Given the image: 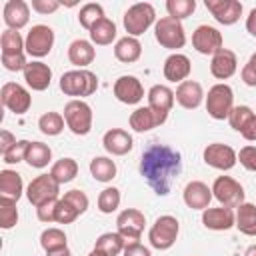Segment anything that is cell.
<instances>
[{
	"mask_svg": "<svg viewBox=\"0 0 256 256\" xmlns=\"http://www.w3.org/2000/svg\"><path fill=\"white\" fill-rule=\"evenodd\" d=\"M180 172L182 156L178 150L166 144H150L142 152L140 174L158 196H166L172 190V184L180 176Z\"/></svg>",
	"mask_w": 256,
	"mask_h": 256,
	"instance_id": "6da1fadb",
	"label": "cell"
},
{
	"mask_svg": "<svg viewBox=\"0 0 256 256\" xmlns=\"http://www.w3.org/2000/svg\"><path fill=\"white\" fill-rule=\"evenodd\" d=\"M60 90L64 96H74L82 100L84 96H92L98 90V76L90 70H68L60 76Z\"/></svg>",
	"mask_w": 256,
	"mask_h": 256,
	"instance_id": "7a4b0ae2",
	"label": "cell"
},
{
	"mask_svg": "<svg viewBox=\"0 0 256 256\" xmlns=\"http://www.w3.org/2000/svg\"><path fill=\"white\" fill-rule=\"evenodd\" d=\"M152 24H156V10L148 2H136L124 12V28L132 38L144 34Z\"/></svg>",
	"mask_w": 256,
	"mask_h": 256,
	"instance_id": "3957f363",
	"label": "cell"
},
{
	"mask_svg": "<svg viewBox=\"0 0 256 256\" xmlns=\"http://www.w3.org/2000/svg\"><path fill=\"white\" fill-rule=\"evenodd\" d=\"M178 232H180V224H178V220L174 216H170V214L158 216L156 222L148 230L150 246L156 248V250H168V248H172L176 244Z\"/></svg>",
	"mask_w": 256,
	"mask_h": 256,
	"instance_id": "277c9868",
	"label": "cell"
},
{
	"mask_svg": "<svg viewBox=\"0 0 256 256\" xmlns=\"http://www.w3.org/2000/svg\"><path fill=\"white\" fill-rule=\"evenodd\" d=\"M92 118H94V114H92V108H90L88 102L76 100V98L66 102V106H64V120H66V126L70 128L72 134L86 136L92 130Z\"/></svg>",
	"mask_w": 256,
	"mask_h": 256,
	"instance_id": "5b68a950",
	"label": "cell"
},
{
	"mask_svg": "<svg viewBox=\"0 0 256 256\" xmlns=\"http://www.w3.org/2000/svg\"><path fill=\"white\" fill-rule=\"evenodd\" d=\"M234 108V92L228 84L218 82L206 94V112L214 120H224Z\"/></svg>",
	"mask_w": 256,
	"mask_h": 256,
	"instance_id": "8992f818",
	"label": "cell"
},
{
	"mask_svg": "<svg viewBox=\"0 0 256 256\" xmlns=\"http://www.w3.org/2000/svg\"><path fill=\"white\" fill-rule=\"evenodd\" d=\"M154 36L156 42L168 50H178L186 44V32L182 22L170 16H164L154 24Z\"/></svg>",
	"mask_w": 256,
	"mask_h": 256,
	"instance_id": "52a82bcc",
	"label": "cell"
},
{
	"mask_svg": "<svg viewBox=\"0 0 256 256\" xmlns=\"http://www.w3.org/2000/svg\"><path fill=\"white\" fill-rule=\"evenodd\" d=\"M212 196L226 208H238L244 202V188L232 176H218L212 184Z\"/></svg>",
	"mask_w": 256,
	"mask_h": 256,
	"instance_id": "ba28073f",
	"label": "cell"
},
{
	"mask_svg": "<svg viewBox=\"0 0 256 256\" xmlns=\"http://www.w3.org/2000/svg\"><path fill=\"white\" fill-rule=\"evenodd\" d=\"M146 216L136 208H126L116 216V232L128 242H138L144 232Z\"/></svg>",
	"mask_w": 256,
	"mask_h": 256,
	"instance_id": "9c48e42d",
	"label": "cell"
},
{
	"mask_svg": "<svg viewBox=\"0 0 256 256\" xmlns=\"http://www.w3.org/2000/svg\"><path fill=\"white\" fill-rule=\"evenodd\" d=\"M24 46H26V54H30L34 58H42V56L50 54V50L54 46V30L46 24L32 26L24 38Z\"/></svg>",
	"mask_w": 256,
	"mask_h": 256,
	"instance_id": "30bf717a",
	"label": "cell"
},
{
	"mask_svg": "<svg viewBox=\"0 0 256 256\" xmlns=\"http://www.w3.org/2000/svg\"><path fill=\"white\" fill-rule=\"evenodd\" d=\"M58 194H60V184L50 174H40V176L32 178V182L26 188V198L36 208L48 200L58 198Z\"/></svg>",
	"mask_w": 256,
	"mask_h": 256,
	"instance_id": "8fae6325",
	"label": "cell"
},
{
	"mask_svg": "<svg viewBox=\"0 0 256 256\" xmlns=\"http://www.w3.org/2000/svg\"><path fill=\"white\" fill-rule=\"evenodd\" d=\"M224 40H222V34L218 28L214 26H208V24H202L198 26L194 32H192V46L196 52L204 54V56H214L218 50H222L224 46Z\"/></svg>",
	"mask_w": 256,
	"mask_h": 256,
	"instance_id": "7c38bea8",
	"label": "cell"
},
{
	"mask_svg": "<svg viewBox=\"0 0 256 256\" xmlns=\"http://www.w3.org/2000/svg\"><path fill=\"white\" fill-rule=\"evenodd\" d=\"M0 98H2V104L10 110V112H14V114H26L28 110H30V106H32V96H30V92L24 88V86H20V84H16V82H6L4 86H2V90H0Z\"/></svg>",
	"mask_w": 256,
	"mask_h": 256,
	"instance_id": "4fadbf2b",
	"label": "cell"
},
{
	"mask_svg": "<svg viewBox=\"0 0 256 256\" xmlns=\"http://www.w3.org/2000/svg\"><path fill=\"white\" fill-rule=\"evenodd\" d=\"M202 158L208 166L216 168V170H232L238 162V154L234 152V148H230L228 144H222V142H212L204 148L202 152Z\"/></svg>",
	"mask_w": 256,
	"mask_h": 256,
	"instance_id": "5bb4252c",
	"label": "cell"
},
{
	"mask_svg": "<svg viewBox=\"0 0 256 256\" xmlns=\"http://www.w3.org/2000/svg\"><path fill=\"white\" fill-rule=\"evenodd\" d=\"M204 4L208 12L214 16V20L224 26L236 24L242 16V4L238 0H206Z\"/></svg>",
	"mask_w": 256,
	"mask_h": 256,
	"instance_id": "9a60e30c",
	"label": "cell"
},
{
	"mask_svg": "<svg viewBox=\"0 0 256 256\" xmlns=\"http://www.w3.org/2000/svg\"><path fill=\"white\" fill-rule=\"evenodd\" d=\"M114 96L116 100H120L122 104H138L144 98V86L136 76L124 74L120 78H116L114 82Z\"/></svg>",
	"mask_w": 256,
	"mask_h": 256,
	"instance_id": "2e32d148",
	"label": "cell"
},
{
	"mask_svg": "<svg viewBox=\"0 0 256 256\" xmlns=\"http://www.w3.org/2000/svg\"><path fill=\"white\" fill-rule=\"evenodd\" d=\"M182 198H184V204L188 208L206 210V208H210V200L214 196H212V188H208V184H204L200 180H192V182H188L184 186Z\"/></svg>",
	"mask_w": 256,
	"mask_h": 256,
	"instance_id": "e0dca14e",
	"label": "cell"
},
{
	"mask_svg": "<svg viewBox=\"0 0 256 256\" xmlns=\"http://www.w3.org/2000/svg\"><path fill=\"white\" fill-rule=\"evenodd\" d=\"M202 224L208 230H230L236 224V214L232 212V208L226 206H218V208H206L202 210Z\"/></svg>",
	"mask_w": 256,
	"mask_h": 256,
	"instance_id": "ac0fdd59",
	"label": "cell"
},
{
	"mask_svg": "<svg viewBox=\"0 0 256 256\" xmlns=\"http://www.w3.org/2000/svg\"><path fill=\"white\" fill-rule=\"evenodd\" d=\"M236 70H238V58L228 48L218 50L210 60V74L218 80H226V78L234 76Z\"/></svg>",
	"mask_w": 256,
	"mask_h": 256,
	"instance_id": "d6986e66",
	"label": "cell"
},
{
	"mask_svg": "<svg viewBox=\"0 0 256 256\" xmlns=\"http://www.w3.org/2000/svg\"><path fill=\"white\" fill-rule=\"evenodd\" d=\"M164 78L168 82H184L190 72H192V64H190V58L186 54H180V52H174L170 54L166 60H164Z\"/></svg>",
	"mask_w": 256,
	"mask_h": 256,
	"instance_id": "ffe728a7",
	"label": "cell"
},
{
	"mask_svg": "<svg viewBox=\"0 0 256 256\" xmlns=\"http://www.w3.org/2000/svg\"><path fill=\"white\" fill-rule=\"evenodd\" d=\"M176 102V96H174V90H170L168 86L164 84H154L150 90H148V106L160 114L164 120L168 118V112L172 110Z\"/></svg>",
	"mask_w": 256,
	"mask_h": 256,
	"instance_id": "44dd1931",
	"label": "cell"
},
{
	"mask_svg": "<svg viewBox=\"0 0 256 256\" xmlns=\"http://www.w3.org/2000/svg\"><path fill=\"white\" fill-rule=\"evenodd\" d=\"M2 18H4V24L10 30H20L30 20V6L24 0H8L4 4Z\"/></svg>",
	"mask_w": 256,
	"mask_h": 256,
	"instance_id": "7402d4cb",
	"label": "cell"
},
{
	"mask_svg": "<svg viewBox=\"0 0 256 256\" xmlns=\"http://www.w3.org/2000/svg\"><path fill=\"white\" fill-rule=\"evenodd\" d=\"M174 96H176V102H178L182 108L194 110V108H198V106L202 104V100H204V90H202V84H200V82H196V80H184V82L178 84Z\"/></svg>",
	"mask_w": 256,
	"mask_h": 256,
	"instance_id": "603a6c76",
	"label": "cell"
},
{
	"mask_svg": "<svg viewBox=\"0 0 256 256\" xmlns=\"http://www.w3.org/2000/svg\"><path fill=\"white\" fill-rule=\"evenodd\" d=\"M24 80L26 84L36 90V92H42L50 86L52 82V70L48 64L40 62V60H34V62H28V66L24 68Z\"/></svg>",
	"mask_w": 256,
	"mask_h": 256,
	"instance_id": "cb8c5ba5",
	"label": "cell"
},
{
	"mask_svg": "<svg viewBox=\"0 0 256 256\" xmlns=\"http://www.w3.org/2000/svg\"><path fill=\"white\" fill-rule=\"evenodd\" d=\"M102 144H104V150L108 154H112V156H124L134 146L132 136L126 130H122V128H110L102 136Z\"/></svg>",
	"mask_w": 256,
	"mask_h": 256,
	"instance_id": "d4e9b609",
	"label": "cell"
},
{
	"mask_svg": "<svg viewBox=\"0 0 256 256\" xmlns=\"http://www.w3.org/2000/svg\"><path fill=\"white\" fill-rule=\"evenodd\" d=\"M96 58V48L90 40L78 38L68 46V60L70 64L78 66V70H84L88 64H92Z\"/></svg>",
	"mask_w": 256,
	"mask_h": 256,
	"instance_id": "484cf974",
	"label": "cell"
},
{
	"mask_svg": "<svg viewBox=\"0 0 256 256\" xmlns=\"http://www.w3.org/2000/svg\"><path fill=\"white\" fill-rule=\"evenodd\" d=\"M164 122L166 120L160 114H156L150 106H140L130 114V128L136 132H148V130H152Z\"/></svg>",
	"mask_w": 256,
	"mask_h": 256,
	"instance_id": "4316f807",
	"label": "cell"
},
{
	"mask_svg": "<svg viewBox=\"0 0 256 256\" xmlns=\"http://www.w3.org/2000/svg\"><path fill=\"white\" fill-rule=\"evenodd\" d=\"M24 192V184H22V176L16 170L4 168L0 170V196L10 198V200H20Z\"/></svg>",
	"mask_w": 256,
	"mask_h": 256,
	"instance_id": "83f0119b",
	"label": "cell"
},
{
	"mask_svg": "<svg viewBox=\"0 0 256 256\" xmlns=\"http://www.w3.org/2000/svg\"><path fill=\"white\" fill-rule=\"evenodd\" d=\"M114 56L116 60L124 62V64H132L142 56V44L138 38L132 36H124L114 44Z\"/></svg>",
	"mask_w": 256,
	"mask_h": 256,
	"instance_id": "f1b7e54d",
	"label": "cell"
},
{
	"mask_svg": "<svg viewBox=\"0 0 256 256\" xmlns=\"http://www.w3.org/2000/svg\"><path fill=\"white\" fill-rule=\"evenodd\" d=\"M242 234L246 236H256V204L252 202H242L236 212V224H234Z\"/></svg>",
	"mask_w": 256,
	"mask_h": 256,
	"instance_id": "f546056e",
	"label": "cell"
},
{
	"mask_svg": "<svg viewBox=\"0 0 256 256\" xmlns=\"http://www.w3.org/2000/svg\"><path fill=\"white\" fill-rule=\"evenodd\" d=\"M124 246H126V240L118 232H104L96 238L94 250L102 252L104 256H118L120 252H124Z\"/></svg>",
	"mask_w": 256,
	"mask_h": 256,
	"instance_id": "4dcf8cb0",
	"label": "cell"
},
{
	"mask_svg": "<svg viewBox=\"0 0 256 256\" xmlns=\"http://www.w3.org/2000/svg\"><path fill=\"white\" fill-rule=\"evenodd\" d=\"M114 38H116V24L106 16L90 28V42L92 44L108 46V44L114 42Z\"/></svg>",
	"mask_w": 256,
	"mask_h": 256,
	"instance_id": "1f68e13d",
	"label": "cell"
},
{
	"mask_svg": "<svg viewBox=\"0 0 256 256\" xmlns=\"http://www.w3.org/2000/svg\"><path fill=\"white\" fill-rule=\"evenodd\" d=\"M78 174V162L74 158H60L58 162L52 164L50 168V176L58 182V184H66L72 182Z\"/></svg>",
	"mask_w": 256,
	"mask_h": 256,
	"instance_id": "d6a6232c",
	"label": "cell"
},
{
	"mask_svg": "<svg viewBox=\"0 0 256 256\" xmlns=\"http://www.w3.org/2000/svg\"><path fill=\"white\" fill-rule=\"evenodd\" d=\"M90 174L98 182H112L116 176V164L106 156H96L90 160Z\"/></svg>",
	"mask_w": 256,
	"mask_h": 256,
	"instance_id": "836d02e7",
	"label": "cell"
},
{
	"mask_svg": "<svg viewBox=\"0 0 256 256\" xmlns=\"http://www.w3.org/2000/svg\"><path fill=\"white\" fill-rule=\"evenodd\" d=\"M0 48L4 56H14V54H24L26 46H24V38L20 36L18 30H10L6 28L0 36Z\"/></svg>",
	"mask_w": 256,
	"mask_h": 256,
	"instance_id": "e575fe53",
	"label": "cell"
},
{
	"mask_svg": "<svg viewBox=\"0 0 256 256\" xmlns=\"http://www.w3.org/2000/svg\"><path fill=\"white\" fill-rule=\"evenodd\" d=\"M50 160H52V150H50L48 144H44V142H30L28 154H26V162L32 168H44V166H48Z\"/></svg>",
	"mask_w": 256,
	"mask_h": 256,
	"instance_id": "d590c367",
	"label": "cell"
},
{
	"mask_svg": "<svg viewBox=\"0 0 256 256\" xmlns=\"http://www.w3.org/2000/svg\"><path fill=\"white\" fill-rule=\"evenodd\" d=\"M64 124H66V120L60 112H44L38 118V128L46 136H58L64 130Z\"/></svg>",
	"mask_w": 256,
	"mask_h": 256,
	"instance_id": "8d00e7d4",
	"label": "cell"
},
{
	"mask_svg": "<svg viewBox=\"0 0 256 256\" xmlns=\"http://www.w3.org/2000/svg\"><path fill=\"white\" fill-rule=\"evenodd\" d=\"M40 246L44 252H54L60 248H66V234L60 228H46L40 234Z\"/></svg>",
	"mask_w": 256,
	"mask_h": 256,
	"instance_id": "74e56055",
	"label": "cell"
},
{
	"mask_svg": "<svg viewBox=\"0 0 256 256\" xmlns=\"http://www.w3.org/2000/svg\"><path fill=\"white\" fill-rule=\"evenodd\" d=\"M102 18H104V8H102L100 4H96V2L84 4V6L80 8V12H78V22H80V26L86 28L88 32H90V28H92L96 22H100Z\"/></svg>",
	"mask_w": 256,
	"mask_h": 256,
	"instance_id": "f35d334b",
	"label": "cell"
},
{
	"mask_svg": "<svg viewBox=\"0 0 256 256\" xmlns=\"http://www.w3.org/2000/svg\"><path fill=\"white\" fill-rule=\"evenodd\" d=\"M120 200H122L120 190L114 188V186H108V188H104V190L98 194V210H100L102 214H112L114 210H118Z\"/></svg>",
	"mask_w": 256,
	"mask_h": 256,
	"instance_id": "ab89813d",
	"label": "cell"
},
{
	"mask_svg": "<svg viewBox=\"0 0 256 256\" xmlns=\"http://www.w3.org/2000/svg\"><path fill=\"white\" fill-rule=\"evenodd\" d=\"M18 224V208H16V200L4 198L0 196V226L4 230H10Z\"/></svg>",
	"mask_w": 256,
	"mask_h": 256,
	"instance_id": "60d3db41",
	"label": "cell"
},
{
	"mask_svg": "<svg viewBox=\"0 0 256 256\" xmlns=\"http://www.w3.org/2000/svg\"><path fill=\"white\" fill-rule=\"evenodd\" d=\"M166 10H168L170 18H176V20L182 22L184 18L192 16V12L196 10V2L194 0H168Z\"/></svg>",
	"mask_w": 256,
	"mask_h": 256,
	"instance_id": "b9f144b4",
	"label": "cell"
},
{
	"mask_svg": "<svg viewBox=\"0 0 256 256\" xmlns=\"http://www.w3.org/2000/svg\"><path fill=\"white\" fill-rule=\"evenodd\" d=\"M254 116V110L250 108V106H234L232 108V112L228 114V122H230V126L234 128V130H238V132H242V128L248 124V120Z\"/></svg>",
	"mask_w": 256,
	"mask_h": 256,
	"instance_id": "7bdbcfd3",
	"label": "cell"
},
{
	"mask_svg": "<svg viewBox=\"0 0 256 256\" xmlns=\"http://www.w3.org/2000/svg\"><path fill=\"white\" fill-rule=\"evenodd\" d=\"M28 146H30V140H18L6 154H2V160H4L6 164H18V162L26 160Z\"/></svg>",
	"mask_w": 256,
	"mask_h": 256,
	"instance_id": "ee69618b",
	"label": "cell"
},
{
	"mask_svg": "<svg viewBox=\"0 0 256 256\" xmlns=\"http://www.w3.org/2000/svg\"><path fill=\"white\" fill-rule=\"evenodd\" d=\"M78 216H80V212H78L70 202H66L64 198L58 200V206H56V222H58V224H70V222H74Z\"/></svg>",
	"mask_w": 256,
	"mask_h": 256,
	"instance_id": "f6af8a7d",
	"label": "cell"
},
{
	"mask_svg": "<svg viewBox=\"0 0 256 256\" xmlns=\"http://www.w3.org/2000/svg\"><path fill=\"white\" fill-rule=\"evenodd\" d=\"M66 202H70L80 214H84L86 210H88V204H90V200H88V196L82 192V190H78V188H74V190H68L64 196H62Z\"/></svg>",
	"mask_w": 256,
	"mask_h": 256,
	"instance_id": "bcb514c9",
	"label": "cell"
},
{
	"mask_svg": "<svg viewBox=\"0 0 256 256\" xmlns=\"http://www.w3.org/2000/svg\"><path fill=\"white\" fill-rule=\"evenodd\" d=\"M56 206H58V198L48 200V202H44L42 206H38V208H36V216H38V220L44 222V224L56 222Z\"/></svg>",
	"mask_w": 256,
	"mask_h": 256,
	"instance_id": "7dc6e473",
	"label": "cell"
},
{
	"mask_svg": "<svg viewBox=\"0 0 256 256\" xmlns=\"http://www.w3.org/2000/svg\"><path fill=\"white\" fill-rule=\"evenodd\" d=\"M238 160H240V164L246 170L256 172V146H244V148H240Z\"/></svg>",
	"mask_w": 256,
	"mask_h": 256,
	"instance_id": "c3c4849f",
	"label": "cell"
},
{
	"mask_svg": "<svg viewBox=\"0 0 256 256\" xmlns=\"http://www.w3.org/2000/svg\"><path fill=\"white\" fill-rule=\"evenodd\" d=\"M2 66L6 70H10V72H18V70L24 72V68L28 66L26 54H14V56H4L2 54Z\"/></svg>",
	"mask_w": 256,
	"mask_h": 256,
	"instance_id": "681fc988",
	"label": "cell"
},
{
	"mask_svg": "<svg viewBox=\"0 0 256 256\" xmlns=\"http://www.w3.org/2000/svg\"><path fill=\"white\" fill-rule=\"evenodd\" d=\"M240 76H242V82H244L246 86H252V88L256 86V56H254V54H252V56L248 58V62L244 64Z\"/></svg>",
	"mask_w": 256,
	"mask_h": 256,
	"instance_id": "f907efd6",
	"label": "cell"
},
{
	"mask_svg": "<svg viewBox=\"0 0 256 256\" xmlns=\"http://www.w3.org/2000/svg\"><path fill=\"white\" fill-rule=\"evenodd\" d=\"M60 8L58 0H32V10L38 14H52Z\"/></svg>",
	"mask_w": 256,
	"mask_h": 256,
	"instance_id": "816d5d0a",
	"label": "cell"
},
{
	"mask_svg": "<svg viewBox=\"0 0 256 256\" xmlns=\"http://www.w3.org/2000/svg\"><path fill=\"white\" fill-rule=\"evenodd\" d=\"M122 256H152V254H150V250H148L146 246H142L140 242H128V244L124 246Z\"/></svg>",
	"mask_w": 256,
	"mask_h": 256,
	"instance_id": "f5cc1de1",
	"label": "cell"
},
{
	"mask_svg": "<svg viewBox=\"0 0 256 256\" xmlns=\"http://www.w3.org/2000/svg\"><path fill=\"white\" fill-rule=\"evenodd\" d=\"M16 142H18V140H16V136H14L12 132H8V130H0V152H2V154H6Z\"/></svg>",
	"mask_w": 256,
	"mask_h": 256,
	"instance_id": "db71d44e",
	"label": "cell"
},
{
	"mask_svg": "<svg viewBox=\"0 0 256 256\" xmlns=\"http://www.w3.org/2000/svg\"><path fill=\"white\" fill-rule=\"evenodd\" d=\"M246 140H250V142H256V114L248 120V124L242 128V132H240Z\"/></svg>",
	"mask_w": 256,
	"mask_h": 256,
	"instance_id": "11a10c76",
	"label": "cell"
},
{
	"mask_svg": "<svg viewBox=\"0 0 256 256\" xmlns=\"http://www.w3.org/2000/svg\"><path fill=\"white\" fill-rule=\"evenodd\" d=\"M246 30L256 38V8H252L248 18H246Z\"/></svg>",
	"mask_w": 256,
	"mask_h": 256,
	"instance_id": "9f6ffc18",
	"label": "cell"
},
{
	"mask_svg": "<svg viewBox=\"0 0 256 256\" xmlns=\"http://www.w3.org/2000/svg\"><path fill=\"white\" fill-rule=\"evenodd\" d=\"M46 256H72V252L66 248H60V250H54V252H46Z\"/></svg>",
	"mask_w": 256,
	"mask_h": 256,
	"instance_id": "6f0895ef",
	"label": "cell"
},
{
	"mask_svg": "<svg viewBox=\"0 0 256 256\" xmlns=\"http://www.w3.org/2000/svg\"><path fill=\"white\" fill-rule=\"evenodd\" d=\"M244 256H256V244L248 246V248H246V252H244Z\"/></svg>",
	"mask_w": 256,
	"mask_h": 256,
	"instance_id": "680465c9",
	"label": "cell"
},
{
	"mask_svg": "<svg viewBox=\"0 0 256 256\" xmlns=\"http://www.w3.org/2000/svg\"><path fill=\"white\" fill-rule=\"evenodd\" d=\"M88 256H104V254H102V252H98V250H92Z\"/></svg>",
	"mask_w": 256,
	"mask_h": 256,
	"instance_id": "91938a15",
	"label": "cell"
},
{
	"mask_svg": "<svg viewBox=\"0 0 256 256\" xmlns=\"http://www.w3.org/2000/svg\"><path fill=\"white\" fill-rule=\"evenodd\" d=\"M254 56H256V52H254Z\"/></svg>",
	"mask_w": 256,
	"mask_h": 256,
	"instance_id": "94428289",
	"label": "cell"
}]
</instances>
